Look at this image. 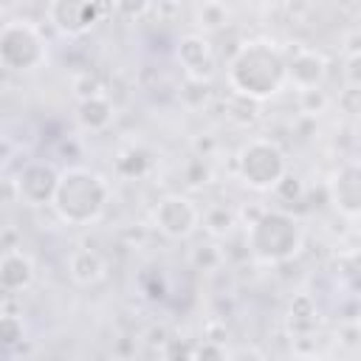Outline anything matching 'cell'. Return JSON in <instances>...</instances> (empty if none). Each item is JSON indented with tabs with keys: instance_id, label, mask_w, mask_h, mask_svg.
Instances as JSON below:
<instances>
[{
	"instance_id": "obj_2",
	"label": "cell",
	"mask_w": 361,
	"mask_h": 361,
	"mask_svg": "<svg viewBox=\"0 0 361 361\" xmlns=\"http://www.w3.org/2000/svg\"><path fill=\"white\" fill-rule=\"evenodd\" d=\"M110 197L113 189L102 172L90 166H65L59 169L51 209L65 226H90L102 220Z\"/></svg>"
},
{
	"instance_id": "obj_12",
	"label": "cell",
	"mask_w": 361,
	"mask_h": 361,
	"mask_svg": "<svg viewBox=\"0 0 361 361\" xmlns=\"http://www.w3.org/2000/svg\"><path fill=\"white\" fill-rule=\"evenodd\" d=\"M37 279V265L23 248H8L0 254V288L8 293L28 290Z\"/></svg>"
},
{
	"instance_id": "obj_9",
	"label": "cell",
	"mask_w": 361,
	"mask_h": 361,
	"mask_svg": "<svg viewBox=\"0 0 361 361\" xmlns=\"http://www.w3.org/2000/svg\"><path fill=\"white\" fill-rule=\"evenodd\" d=\"M56 178H59V169L54 164L28 161V164H23V169L11 180L14 197L23 206H31V209L51 206V197H54V189H56Z\"/></svg>"
},
{
	"instance_id": "obj_5",
	"label": "cell",
	"mask_w": 361,
	"mask_h": 361,
	"mask_svg": "<svg viewBox=\"0 0 361 361\" xmlns=\"http://www.w3.org/2000/svg\"><path fill=\"white\" fill-rule=\"evenodd\" d=\"M48 62V39L28 20H6L0 25V68L8 73H31Z\"/></svg>"
},
{
	"instance_id": "obj_8",
	"label": "cell",
	"mask_w": 361,
	"mask_h": 361,
	"mask_svg": "<svg viewBox=\"0 0 361 361\" xmlns=\"http://www.w3.org/2000/svg\"><path fill=\"white\" fill-rule=\"evenodd\" d=\"M175 59L189 82H209L217 73V51L203 31H189L175 45Z\"/></svg>"
},
{
	"instance_id": "obj_1",
	"label": "cell",
	"mask_w": 361,
	"mask_h": 361,
	"mask_svg": "<svg viewBox=\"0 0 361 361\" xmlns=\"http://www.w3.org/2000/svg\"><path fill=\"white\" fill-rule=\"evenodd\" d=\"M226 79L228 87L248 102L274 99L285 90V54L271 39H248L231 54Z\"/></svg>"
},
{
	"instance_id": "obj_13",
	"label": "cell",
	"mask_w": 361,
	"mask_h": 361,
	"mask_svg": "<svg viewBox=\"0 0 361 361\" xmlns=\"http://www.w3.org/2000/svg\"><path fill=\"white\" fill-rule=\"evenodd\" d=\"M113 118H116V107H113L110 96L102 90L82 96L76 104V121L87 133H104L113 124Z\"/></svg>"
},
{
	"instance_id": "obj_17",
	"label": "cell",
	"mask_w": 361,
	"mask_h": 361,
	"mask_svg": "<svg viewBox=\"0 0 361 361\" xmlns=\"http://www.w3.org/2000/svg\"><path fill=\"white\" fill-rule=\"evenodd\" d=\"M226 20H228V8H226L223 0H200V6H197V23H200L203 34L223 28Z\"/></svg>"
},
{
	"instance_id": "obj_18",
	"label": "cell",
	"mask_w": 361,
	"mask_h": 361,
	"mask_svg": "<svg viewBox=\"0 0 361 361\" xmlns=\"http://www.w3.org/2000/svg\"><path fill=\"white\" fill-rule=\"evenodd\" d=\"M116 166H118V172L127 175V178H141V175L149 169V158H147L144 149L133 147L130 152H124V155L116 158Z\"/></svg>"
},
{
	"instance_id": "obj_4",
	"label": "cell",
	"mask_w": 361,
	"mask_h": 361,
	"mask_svg": "<svg viewBox=\"0 0 361 361\" xmlns=\"http://www.w3.org/2000/svg\"><path fill=\"white\" fill-rule=\"evenodd\" d=\"M285 175H288V155L274 138L257 135L240 147L237 178L251 192H274Z\"/></svg>"
},
{
	"instance_id": "obj_15",
	"label": "cell",
	"mask_w": 361,
	"mask_h": 361,
	"mask_svg": "<svg viewBox=\"0 0 361 361\" xmlns=\"http://www.w3.org/2000/svg\"><path fill=\"white\" fill-rule=\"evenodd\" d=\"M288 327L296 338H310L319 327V307L310 293H299L288 305Z\"/></svg>"
},
{
	"instance_id": "obj_3",
	"label": "cell",
	"mask_w": 361,
	"mask_h": 361,
	"mask_svg": "<svg viewBox=\"0 0 361 361\" xmlns=\"http://www.w3.org/2000/svg\"><path fill=\"white\" fill-rule=\"evenodd\" d=\"M245 245L257 262L282 265V262H290L302 251L305 228L285 209H262L245 226Z\"/></svg>"
},
{
	"instance_id": "obj_10",
	"label": "cell",
	"mask_w": 361,
	"mask_h": 361,
	"mask_svg": "<svg viewBox=\"0 0 361 361\" xmlns=\"http://www.w3.org/2000/svg\"><path fill=\"white\" fill-rule=\"evenodd\" d=\"M282 54H285V85H293L299 93L324 85L330 62H327V56L319 48L299 45L293 51L282 48Z\"/></svg>"
},
{
	"instance_id": "obj_20",
	"label": "cell",
	"mask_w": 361,
	"mask_h": 361,
	"mask_svg": "<svg viewBox=\"0 0 361 361\" xmlns=\"http://www.w3.org/2000/svg\"><path fill=\"white\" fill-rule=\"evenodd\" d=\"M220 251L214 248V245H197L195 251H192V262H195V268H200V271H212V268H217L220 265Z\"/></svg>"
},
{
	"instance_id": "obj_16",
	"label": "cell",
	"mask_w": 361,
	"mask_h": 361,
	"mask_svg": "<svg viewBox=\"0 0 361 361\" xmlns=\"http://www.w3.org/2000/svg\"><path fill=\"white\" fill-rule=\"evenodd\" d=\"M200 226L212 237H226V234H231L234 226H240V217L228 206H209L206 212H200Z\"/></svg>"
},
{
	"instance_id": "obj_21",
	"label": "cell",
	"mask_w": 361,
	"mask_h": 361,
	"mask_svg": "<svg viewBox=\"0 0 361 361\" xmlns=\"http://www.w3.org/2000/svg\"><path fill=\"white\" fill-rule=\"evenodd\" d=\"M152 0H113V8L124 17V20H138L149 11Z\"/></svg>"
},
{
	"instance_id": "obj_14",
	"label": "cell",
	"mask_w": 361,
	"mask_h": 361,
	"mask_svg": "<svg viewBox=\"0 0 361 361\" xmlns=\"http://www.w3.org/2000/svg\"><path fill=\"white\" fill-rule=\"evenodd\" d=\"M68 276L79 288H93L107 276V259L93 248H76L68 257Z\"/></svg>"
},
{
	"instance_id": "obj_11",
	"label": "cell",
	"mask_w": 361,
	"mask_h": 361,
	"mask_svg": "<svg viewBox=\"0 0 361 361\" xmlns=\"http://www.w3.org/2000/svg\"><path fill=\"white\" fill-rule=\"evenodd\" d=\"M327 192H330L333 209L341 217H347L350 223H355L358 220V212H361V172H358V161H353V158L344 161L333 172Z\"/></svg>"
},
{
	"instance_id": "obj_6",
	"label": "cell",
	"mask_w": 361,
	"mask_h": 361,
	"mask_svg": "<svg viewBox=\"0 0 361 361\" xmlns=\"http://www.w3.org/2000/svg\"><path fill=\"white\" fill-rule=\"evenodd\" d=\"M152 226L166 240H189L200 228V206L189 195L169 192L152 206Z\"/></svg>"
},
{
	"instance_id": "obj_7",
	"label": "cell",
	"mask_w": 361,
	"mask_h": 361,
	"mask_svg": "<svg viewBox=\"0 0 361 361\" xmlns=\"http://www.w3.org/2000/svg\"><path fill=\"white\" fill-rule=\"evenodd\" d=\"M102 14H104L102 0H48L45 8L51 28L68 39L90 34L102 20Z\"/></svg>"
},
{
	"instance_id": "obj_23",
	"label": "cell",
	"mask_w": 361,
	"mask_h": 361,
	"mask_svg": "<svg viewBox=\"0 0 361 361\" xmlns=\"http://www.w3.org/2000/svg\"><path fill=\"white\" fill-rule=\"evenodd\" d=\"M338 107L344 110V113H350V116H355L358 113V87H344V93L338 96Z\"/></svg>"
},
{
	"instance_id": "obj_22",
	"label": "cell",
	"mask_w": 361,
	"mask_h": 361,
	"mask_svg": "<svg viewBox=\"0 0 361 361\" xmlns=\"http://www.w3.org/2000/svg\"><path fill=\"white\" fill-rule=\"evenodd\" d=\"M358 65H361V54H358V48H350L347 51V59H344V79H347L350 87H358L361 85Z\"/></svg>"
},
{
	"instance_id": "obj_19",
	"label": "cell",
	"mask_w": 361,
	"mask_h": 361,
	"mask_svg": "<svg viewBox=\"0 0 361 361\" xmlns=\"http://www.w3.org/2000/svg\"><path fill=\"white\" fill-rule=\"evenodd\" d=\"M25 338V324L20 316H11V313H3L0 316V347H14Z\"/></svg>"
}]
</instances>
